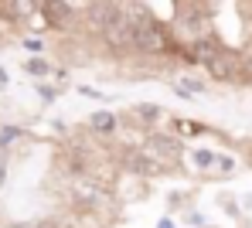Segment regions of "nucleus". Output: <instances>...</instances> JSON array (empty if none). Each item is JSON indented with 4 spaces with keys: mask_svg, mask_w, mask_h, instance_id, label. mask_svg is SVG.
<instances>
[{
    "mask_svg": "<svg viewBox=\"0 0 252 228\" xmlns=\"http://www.w3.org/2000/svg\"><path fill=\"white\" fill-rule=\"evenodd\" d=\"M89 130H95V133H116V116L113 113H95V116H89Z\"/></svg>",
    "mask_w": 252,
    "mask_h": 228,
    "instance_id": "obj_9",
    "label": "nucleus"
},
{
    "mask_svg": "<svg viewBox=\"0 0 252 228\" xmlns=\"http://www.w3.org/2000/svg\"><path fill=\"white\" fill-rule=\"evenodd\" d=\"M201 89H205V86H201L198 79H181V82H177V92H181V95H191V92H201Z\"/></svg>",
    "mask_w": 252,
    "mask_h": 228,
    "instance_id": "obj_10",
    "label": "nucleus"
},
{
    "mask_svg": "<svg viewBox=\"0 0 252 228\" xmlns=\"http://www.w3.org/2000/svg\"><path fill=\"white\" fill-rule=\"evenodd\" d=\"M14 137H17V130H3V133H0V146H3V143H10Z\"/></svg>",
    "mask_w": 252,
    "mask_h": 228,
    "instance_id": "obj_12",
    "label": "nucleus"
},
{
    "mask_svg": "<svg viewBox=\"0 0 252 228\" xmlns=\"http://www.w3.org/2000/svg\"><path fill=\"white\" fill-rule=\"evenodd\" d=\"M239 68H246V65H239V61H235V55H232L228 48H225V51H221V55L208 65V72L215 75V79H235V75H239Z\"/></svg>",
    "mask_w": 252,
    "mask_h": 228,
    "instance_id": "obj_6",
    "label": "nucleus"
},
{
    "mask_svg": "<svg viewBox=\"0 0 252 228\" xmlns=\"http://www.w3.org/2000/svg\"><path fill=\"white\" fill-rule=\"evenodd\" d=\"M10 14L17 21H28V17L41 14V0H10Z\"/></svg>",
    "mask_w": 252,
    "mask_h": 228,
    "instance_id": "obj_8",
    "label": "nucleus"
},
{
    "mask_svg": "<svg viewBox=\"0 0 252 228\" xmlns=\"http://www.w3.org/2000/svg\"><path fill=\"white\" fill-rule=\"evenodd\" d=\"M41 14L51 28H68L72 24V7L68 0H41Z\"/></svg>",
    "mask_w": 252,
    "mask_h": 228,
    "instance_id": "obj_5",
    "label": "nucleus"
},
{
    "mask_svg": "<svg viewBox=\"0 0 252 228\" xmlns=\"http://www.w3.org/2000/svg\"><path fill=\"white\" fill-rule=\"evenodd\" d=\"M75 194H79L82 201H89L92 208H106V204H109L106 187H99V184H92V181H79L75 184Z\"/></svg>",
    "mask_w": 252,
    "mask_h": 228,
    "instance_id": "obj_7",
    "label": "nucleus"
},
{
    "mask_svg": "<svg viewBox=\"0 0 252 228\" xmlns=\"http://www.w3.org/2000/svg\"><path fill=\"white\" fill-rule=\"evenodd\" d=\"M160 228H174V225H170V222H160Z\"/></svg>",
    "mask_w": 252,
    "mask_h": 228,
    "instance_id": "obj_16",
    "label": "nucleus"
},
{
    "mask_svg": "<svg viewBox=\"0 0 252 228\" xmlns=\"http://www.w3.org/2000/svg\"><path fill=\"white\" fill-rule=\"evenodd\" d=\"M24 45H28V51H41V41H38V38H28Z\"/></svg>",
    "mask_w": 252,
    "mask_h": 228,
    "instance_id": "obj_14",
    "label": "nucleus"
},
{
    "mask_svg": "<svg viewBox=\"0 0 252 228\" xmlns=\"http://www.w3.org/2000/svg\"><path fill=\"white\" fill-rule=\"evenodd\" d=\"M0 181H3V164H0Z\"/></svg>",
    "mask_w": 252,
    "mask_h": 228,
    "instance_id": "obj_17",
    "label": "nucleus"
},
{
    "mask_svg": "<svg viewBox=\"0 0 252 228\" xmlns=\"http://www.w3.org/2000/svg\"><path fill=\"white\" fill-rule=\"evenodd\" d=\"M246 72H249V75H252V55H249V61H246Z\"/></svg>",
    "mask_w": 252,
    "mask_h": 228,
    "instance_id": "obj_15",
    "label": "nucleus"
},
{
    "mask_svg": "<svg viewBox=\"0 0 252 228\" xmlns=\"http://www.w3.org/2000/svg\"><path fill=\"white\" fill-rule=\"evenodd\" d=\"M89 24L102 34L106 48H113V51H126V48H133L129 10L116 7L113 0H95V3L89 7Z\"/></svg>",
    "mask_w": 252,
    "mask_h": 228,
    "instance_id": "obj_1",
    "label": "nucleus"
},
{
    "mask_svg": "<svg viewBox=\"0 0 252 228\" xmlns=\"http://www.w3.org/2000/svg\"><path fill=\"white\" fill-rule=\"evenodd\" d=\"M194 160H198V164H205V167H208V164H211V153H205V150H201V153H194Z\"/></svg>",
    "mask_w": 252,
    "mask_h": 228,
    "instance_id": "obj_13",
    "label": "nucleus"
},
{
    "mask_svg": "<svg viewBox=\"0 0 252 228\" xmlns=\"http://www.w3.org/2000/svg\"><path fill=\"white\" fill-rule=\"evenodd\" d=\"M28 72L41 79V75H48V61H41V58H31V61H28Z\"/></svg>",
    "mask_w": 252,
    "mask_h": 228,
    "instance_id": "obj_11",
    "label": "nucleus"
},
{
    "mask_svg": "<svg viewBox=\"0 0 252 228\" xmlns=\"http://www.w3.org/2000/svg\"><path fill=\"white\" fill-rule=\"evenodd\" d=\"M225 48H221V41H215L211 34H201V38H191V45H188V55H191V61H198V65H205L208 68L211 61L221 55Z\"/></svg>",
    "mask_w": 252,
    "mask_h": 228,
    "instance_id": "obj_4",
    "label": "nucleus"
},
{
    "mask_svg": "<svg viewBox=\"0 0 252 228\" xmlns=\"http://www.w3.org/2000/svg\"><path fill=\"white\" fill-rule=\"evenodd\" d=\"M143 153L164 171V167H170V164L181 157V143H177V140H167V137H150L143 143Z\"/></svg>",
    "mask_w": 252,
    "mask_h": 228,
    "instance_id": "obj_3",
    "label": "nucleus"
},
{
    "mask_svg": "<svg viewBox=\"0 0 252 228\" xmlns=\"http://www.w3.org/2000/svg\"><path fill=\"white\" fill-rule=\"evenodd\" d=\"M129 24H133V48L143 51V55H160L167 51V31L164 24L143 10V7H129Z\"/></svg>",
    "mask_w": 252,
    "mask_h": 228,
    "instance_id": "obj_2",
    "label": "nucleus"
}]
</instances>
